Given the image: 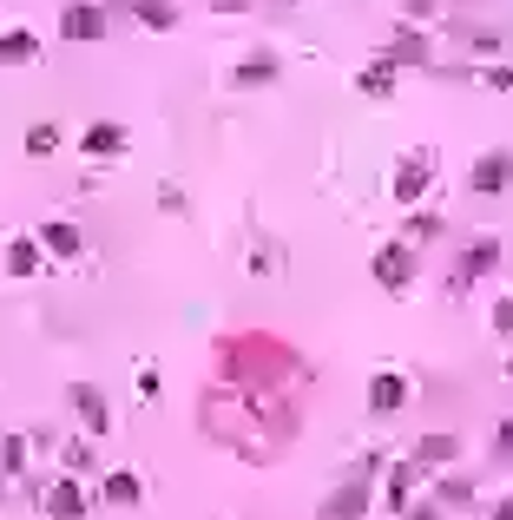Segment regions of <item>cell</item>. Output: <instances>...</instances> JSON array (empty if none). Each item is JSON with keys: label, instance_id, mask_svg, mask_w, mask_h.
I'll list each match as a JSON object with an SVG mask.
<instances>
[{"label": "cell", "instance_id": "cell-5", "mask_svg": "<svg viewBox=\"0 0 513 520\" xmlns=\"http://www.w3.org/2000/svg\"><path fill=\"white\" fill-rule=\"evenodd\" d=\"M467 191H474V198H500V191H513V152H481L474 165H467Z\"/></svg>", "mask_w": 513, "mask_h": 520}, {"label": "cell", "instance_id": "cell-17", "mask_svg": "<svg viewBox=\"0 0 513 520\" xmlns=\"http://www.w3.org/2000/svg\"><path fill=\"white\" fill-rule=\"evenodd\" d=\"M395 73H402V66L382 53V60H369V66L356 73V93H362V99H389V93H395Z\"/></svg>", "mask_w": 513, "mask_h": 520}, {"label": "cell", "instance_id": "cell-11", "mask_svg": "<svg viewBox=\"0 0 513 520\" xmlns=\"http://www.w3.org/2000/svg\"><path fill=\"white\" fill-rule=\"evenodd\" d=\"M402 409H408V376H395V369L369 376V415H402Z\"/></svg>", "mask_w": 513, "mask_h": 520}, {"label": "cell", "instance_id": "cell-24", "mask_svg": "<svg viewBox=\"0 0 513 520\" xmlns=\"http://www.w3.org/2000/svg\"><path fill=\"white\" fill-rule=\"evenodd\" d=\"M86 442H93V435H79V442H66V448H60L66 474H79V481H86V468H93V455H86Z\"/></svg>", "mask_w": 513, "mask_h": 520}, {"label": "cell", "instance_id": "cell-2", "mask_svg": "<svg viewBox=\"0 0 513 520\" xmlns=\"http://www.w3.org/2000/svg\"><path fill=\"white\" fill-rule=\"evenodd\" d=\"M33 501L47 507L53 520H86V514H93V488H86L79 474H47V481H40V494H33Z\"/></svg>", "mask_w": 513, "mask_h": 520}, {"label": "cell", "instance_id": "cell-10", "mask_svg": "<svg viewBox=\"0 0 513 520\" xmlns=\"http://www.w3.org/2000/svg\"><path fill=\"white\" fill-rule=\"evenodd\" d=\"M428 481H435V474L421 468V461H395V468H389V488H382V501H389V507H408L421 488H428Z\"/></svg>", "mask_w": 513, "mask_h": 520}, {"label": "cell", "instance_id": "cell-1", "mask_svg": "<svg viewBox=\"0 0 513 520\" xmlns=\"http://www.w3.org/2000/svg\"><path fill=\"white\" fill-rule=\"evenodd\" d=\"M382 468V461L375 455H362V468L349 474V481H336V488H329V501L316 507V520H362L369 514V501H375V488H369V474Z\"/></svg>", "mask_w": 513, "mask_h": 520}, {"label": "cell", "instance_id": "cell-7", "mask_svg": "<svg viewBox=\"0 0 513 520\" xmlns=\"http://www.w3.org/2000/svg\"><path fill=\"white\" fill-rule=\"evenodd\" d=\"M487 270H500V237H467V244H461V257H454V284H481V277H487Z\"/></svg>", "mask_w": 513, "mask_h": 520}, {"label": "cell", "instance_id": "cell-28", "mask_svg": "<svg viewBox=\"0 0 513 520\" xmlns=\"http://www.w3.org/2000/svg\"><path fill=\"white\" fill-rule=\"evenodd\" d=\"M395 520H441V507L435 501H408V507H395Z\"/></svg>", "mask_w": 513, "mask_h": 520}, {"label": "cell", "instance_id": "cell-14", "mask_svg": "<svg viewBox=\"0 0 513 520\" xmlns=\"http://www.w3.org/2000/svg\"><path fill=\"white\" fill-rule=\"evenodd\" d=\"M79 152H86V158H119V152H125V126H112V119H93V126L79 132Z\"/></svg>", "mask_w": 513, "mask_h": 520}, {"label": "cell", "instance_id": "cell-19", "mask_svg": "<svg viewBox=\"0 0 513 520\" xmlns=\"http://www.w3.org/2000/svg\"><path fill=\"white\" fill-rule=\"evenodd\" d=\"M27 60H40V33H27V27L0 33V66H27Z\"/></svg>", "mask_w": 513, "mask_h": 520}, {"label": "cell", "instance_id": "cell-34", "mask_svg": "<svg viewBox=\"0 0 513 520\" xmlns=\"http://www.w3.org/2000/svg\"><path fill=\"white\" fill-rule=\"evenodd\" d=\"M507 376H513V356H507Z\"/></svg>", "mask_w": 513, "mask_h": 520}, {"label": "cell", "instance_id": "cell-9", "mask_svg": "<svg viewBox=\"0 0 513 520\" xmlns=\"http://www.w3.org/2000/svg\"><path fill=\"white\" fill-rule=\"evenodd\" d=\"M428 178H435V158H428V152H408L402 158V165H395V205H415V198H421V191H428Z\"/></svg>", "mask_w": 513, "mask_h": 520}, {"label": "cell", "instance_id": "cell-29", "mask_svg": "<svg viewBox=\"0 0 513 520\" xmlns=\"http://www.w3.org/2000/svg\"><path fill=\"white\" fill-rule=\"evenodd\" d=\"M402 14H408V20H435L441 0H402Z\"/></svg>", "mask_w": 513, "mask_h": 520}, {"label": "cell", "instance_id": "cell-8", "mask_svg": "<svg viewBox=\"0 0 513 520\" xmlns=\"http://www.w3.org/2000/svg\"><path fill=\"white\" fill-rule=\"evenodd\" d=\"M106 501V507H139L145 501V474H132V468H112V474H99V488H93V507Z\"/></svg>", "mask_w": 513, "mask_h": 520}, {"label": "cell", "instance_id": "cell-31", "mask_svg": "<svg viewBox=\"0 0 513 520\" xmlns=\"http://www.w3.org/2000/svg\"><path fill=\"white\" fill-rule=\"evenodd\" d=\"M487 520H513V494H500V501H494V514H487Z\"/></svg>", "mask_w": 513, "mask_h": 520}, {"label": "cell", "instance_id": "cell-26", "mask_svg": "<svg viewBox=\"0 0 513 520\" xmlns=\"http://www.w3.org/2000/svg\"><path fill=\"white\" fill-rule=\"evenodd\" d=\"M53 145H60V132H53V126H27V152L33 158H53Z\"/></svg>", "mask_w": 513, "mask_h": 520}, {"label": "cell", "instance_id": "cell-25", "mask_svg": "<svg viewBox=\"0 0 513 520\" xmlns=\"http://www.w3.org/2000/svg\"><path fill=\"white\" fill-rule=\"evenodd\" d=\"M487 323H494V336H507V343H513V290H507V297H494Z\"/></svg>", "mask_w": 513, "mask_h": 520}, {"label": "cell", "instance_id": "cell-4", "mask_svg": "<svg viewBox=\"0 0 513 520\" xmlns=\"http://www.w3.org/2000/svg\"><path fill=\"white\" fill-rule=\"evenodd\" d=\"M66 402H73V415H79V435H112V402L93 389V382H66Z\"/></svg>", "mask_w": 513, "mask_h": 520}, {"label": "cell", "instance_id": "cell-3", "mask_svg": "<svg viewBox=\"0 0 513 520\" xmlns=\"http://www.w3.org/2000/svg\"><path fill=\"white\" fill-rule=\"evenodd\" d=\"M415 270H421V244H408V237H395V244H382V251H375V284L395 290V297L415 284Z\"/></svg>", "mask_w": 513, "mask_h": 520}, {"label": "cell", "instance_id": "cell-15", "mask_svg": "<svg viewBox=\"0 0 513 520\" xmlns=\"http://www.w3.org/2000/svg\"><path fill=\"white\" fill-rule=\"evenodd\" d=\"M474 501H481V494H474L467 474H441V481H435V507H441V514H474Z\"/></svg>", "mask_w": 513, "mask_h": 520}, {"label": "cell", "instance_id": "cell-20", "mask_svg": "<svg viewBox=\"0 0 513 520\" xmlns=\"http://www.w3.org/2000/svg\"><path fill=\"white\" fill-rule=\"evenodd\" d=\"M119 7H132V20H139V27H152V33L178 27V7H171V0H119Z\"/></svg>", "mask_w": 513, "mask_h": 520}, {"label": "cell", "instance_id": "cell-35", "mask_svg": "<svg viewBox=\"0 0 513 520\" xmlns=\"http://www.w3.org/2000/svg\"><path fill=\"white\" fill-rule=\"evenodd\" d=\"M448 7H461V0H448Z\"/></svg>", "mask_w": 513, "mask_h": 520}, {"label": "cell", "instance_id": "cell-23", "mask_svg": "<svg viewBox=\"0 0 513 520\" xmlns=\"http://www.w3.org/2000/svg\"><path fill=\"white\" fill-rule=\"evenodd\" d=\"M402 237H408V244H435V237H441V218H435V211H415V218L402 224Z\"/></svg>", "mask_w": 513, "mask_h": 520}, {"label": "cell", "instance_id": "cell-27", "mask_svg": "<svg viewBox=\"0 0 513 520\" xmlns=\"http://www.w3.org/2000/svg\"><path fill=\"white\" fill-rule=\"evenodd\" d=\"M487 86H494V93H513V60H500V66H487Z\"/></svg>", "mask_w": 513, "mask_h": 520}, {"label": "cell", "instance_id": "cell-22", "mask_svg": "<svg viewBox=\"0 0 513 520\" xmlns=\"http://www.w3.org/2000/svg\"><path fill=\"white\" fill-rule=\"evenodd\" d=\"M283 66H277V53H250L244 66H237V86H270Z\"/></svg>", "mask_w": 513, "mask_h": 520}, {"label": "cell", "instance_id": "cell-13", "mask_svg": "<svg viewBox=\"0 0 513 520\" xmlns=\"http://www.w3.org/2000/svg\"><path fill=\"white\" fill-rule=\"evenodd\" d=\"M0 264H7V277H40V270H47V244H40V237H14Z\"/></svg>", "mask_w": 513, "mask_h": 520}, {"label": "cell", "instance_id": "cell-21", "mask_svg": "<svg viewBox=\"0 0 513 520\" xmlns=\"http://www.w3.org/2000/svg\"><path fill=\"white\" fill-rule=\"evenodd\" d=\"M389 60H395V66H428V33L402 27V33L389 40Z\"/></svg>", "mask_w": 513, "mask_h": 520}, {"label": "cell", "instance_id": "cell-6", "mask_svg": "<svg viewBox=\"0 0 513 520\" xmlns=\"http://www.w3.org/2000/svg\"><path fill=\"white\" fill-rule=\"evenodd\" d=\"M106 27H112V14H106V7H93V0H73V7L60 14V40H73V47L106 40Z\"/></svg>", "mask_w": 513, "mask_h": 520}, {"label": "cell", "instance_id": "cell-12", "mask_svg": "<svg viewBox=\"0 0 513 520\" xmlns=\"http://www.w3.org/2000/svg\"><path fill=\"white\" fill-rule=\"evenodd\" d=\"M408 461H421L428 474H435V468H454V461H461V435L435 428V435H421V442H415V455H408Z\"/></svg>", "mask_w": 513, "mask_h": 520}, {"label": "cell", "instance_id": "cell-30", "mask_svg": "<svg viewBox=\"0 0 513 520\" xmlns=\"http://www.w3.org/2000/svg\"><path fill=\"white\" fill-rule=\"evenodd\" d=\"M494 455H500V461H513V415L500 422V435H494Z\"/></svg>", "mask_w": 513, "mask_h": 520}, {"label": "cell", "instance_id": "cell-33", "mask_svg": "<svg viewBox=\"0 0 513 520\" xmlns=\"http://www.w3.org/2000/svg\"><path fill=\"white\" fill-rule=\"evenodd\" d=\"M264 7H296V0H264Z\"/></svg>", "mask_w": 513, "mask_h": 520}, {"label": "cell", "instance_id": "cell-16", "mask_svg": "<svg viewBox=\"0 0 513 520\" xmlns=\"http://www.w3.org/2000/svg\"><path fill=\"white\" fill-rule=\"evenodd\" d=\"M33 237L47 244V257H79V251H86V237H79V224H66V218H47V224H40Z\"/></svg>", "mask_w": 513, "mask_h": 520}, {"label": "cell", "instance_id": "cell-18", "mask_svg": "<svg viewBox=\"0 0 513 520\" xmlns=\"http://www.w3.org/2000/svg\"><path fill=\"white\" fill-rule=\"evenodd\" d=\"M27 461H33L27 435H0V481H27Z\"/></svg>", "mask_w": 513, "mask_h": 520}, {"label": "cell", "instance_id": "cell-32", "mask_svg": "<svg viewBox=\"0 0 513 520\" xmlns=\"http://www.w3.org/2000/svg\"><path fill=\"white\" fill-rule=\"evenodd\" d=\"M244 7H250V0H218V14H244Z\"/></svg>", "mask_w": 513, "mask_h": 520}]
</instances>
